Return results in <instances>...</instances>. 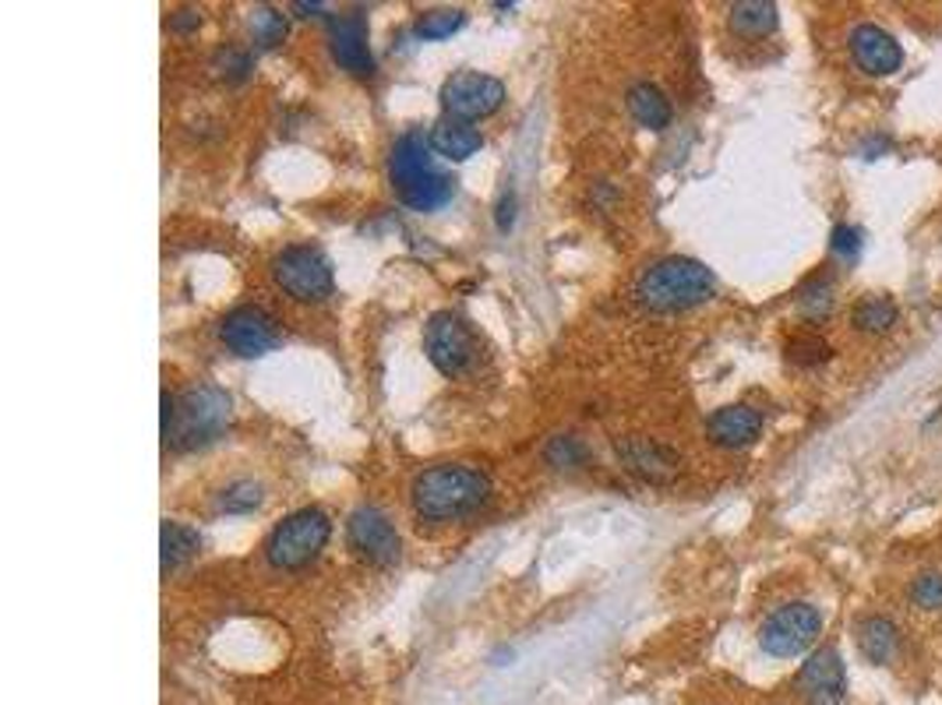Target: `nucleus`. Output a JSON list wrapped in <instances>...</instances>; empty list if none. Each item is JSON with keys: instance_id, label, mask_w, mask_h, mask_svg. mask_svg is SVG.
<instances>
[{"instance_id": "16", "label": "nucleus", "mask_w": 942, "mask_h": 705, "mask_svg": "<svg viewBox=\"0 0 942 705\" xmlns=\"http://www.w3.org/2000/svg\"><path fill=\"white\" fill-rule=\"evenodd\" d=\"M428 138H431V149L448 163H467L470 155L481 152V131H476L473 124L456 120V117H442L431 127Z\"/></svg>"}, {"instance_id": "8", "label": "nucleus", "mask_w": 942, "mask_h": 705, "mask_svg": "<svg viewBox=\"0 0 942 705\" xmlns=\"http://www.w3.org/2000/svg\"><path fill=\"white\" fill-rule=\"evenodd\" d=\"M219 338L230 352H237V357L255 360V357H265V352H272L279 343H283V329H279V321L265 307L244 304V307H233L230 315L222 318Z\"/></svg>"}, {"instance_id": "30", "label": "nucleus", "mask_w": 942, "mask_h": 705, "mask_svg": "<svg viewBox=\"0 0 942 705\" xmlns=\"http://www.w3.org/2000/svg\"><path fill=\"white\" fill-rule=\"evenodd\" d=\"M829 247H833V254H840V258L854 261L857 251H862V230H854V226H833V236H829Z\"/></svg>"}, {"instance_id": "1", "label": "nucleus", "mask_w": 942, "mask_h": 705, "mask_svg": "<svg viewBox=\"0 0 942 705\" xmlns=\"http://www.w3.org/2000/svg\"><path fill=\"white\" fill-rule=\"evenodd\" d=\"M389 177L396 197L413 211H434L456 194V177L434 166V149L424 131H406L396 138L389 155Z\"/></svg>"}, {"instance_id": "29", "label": "nucleus", "mask_w": 942, "mask_h": 705, "mask_svg": "<svg viewBox=\"0 0 942 705\" xmlns=\"http://www.w3.org/2000/svg\"><path fill=\"white\" fill-rule=\"evenodd\" d=\"M829 349L823 338H815V335H801V338H794L791 346H787V357L791 360H798V363H823V360H829Z\"/></svg>"}, {"instance_id": "25", "label": "nucleus", "mask_w": 942, "mask_h": 705, "mask_svg": "<svg viewBox=\"0 0 942 705\" xmlns=\"http://www.w3.org/2000/svg\"><path fill=\"white\" fill-rule=\"evenodd\" d=\"M258 504H262V487L255 479H237V484H230L219 493V512H227V515H247V512H255Z\"/></svg>"}, {"instance_id": "21", "label": "nucleus", "mask_w": 942, "mask_h": 705, "mask_svg": "<svg viewBox=\"0 0 942 705\" xmlns=\"http://www.w3.org/2000/svg\"><path fill=\"white\" fill-rule=\"evenodd\" d=\"M163 572L170 575V572H177L180 564H188L194 554H199V547H202V536L194 533L191 526H184V522H170L166 518L163 522Z\"/></svg>"}, {"instance_id": "11", "label": "nucleus", "mask_w": 942, "mask_h": 705, "mask_svg": "<svg viewBox=\"0 0 942 705\" xmlns=\"http://www.w3.org/2000/svg\"><path fill=\"white\" fill-rule=\"evenodd\" d=\"M346 540L364 561L378 564V568L399 561V533L392 526V518L378 508H357L346 518Z\"/></svg>"}, {"instance_id": "27", "label": "nucleus", "mask_w": 942, "mask_h": 705, "mask_svg": "<svg viewBox=\"0 0 942 705\" xmlns=\"http://www.w3.org/2000/svg\"><path fill=\"white\" fill-rule=\"evenodd\" d=\"M547 462L558 465V470H572V465H583L586 462V445L575 441V437H555L551 445H547Z\"/></svg>"}, {"instance_id": "33", "label": "nucleus", "mask_w": 942, "mask_h": 705, "mask_svg": "<svg viewBox=\"0 0 942 705\" xmlns=\"http://www.w3.org/2000/svg\"><path fill=\"white\" fill-rule=\"evenodd\" d=\"M512 226V197L509 202H501V208H498V230H509Z\"/></svg>"}, {"instance_id": "14", "label": "nucleus", "mask_w": 942, "mask_h": 705, "mask_svg": "<svg viewBox=\"0 0 942 705\" xmlns=\"http://www.w3.org/2000/svg\"><path fill=\"white\" fill-rule=\"evenodd\" d=\"M332 56L340 61L343 70L357 78L374 75V56L368 47V25L360 14H346V18L332 22Z\"/></svg>"}, {"instance_id": "23", "label": "nucleus", "mask_w": 942, "mask_h": 705, "mask_svg": "<svg viewBox=\"0 0 942 705\" xmlns=\"http://www.w3.org/2000/svg\"><path fill=\"white\" fill-rule=\"evenodd\" d=\"M251 36L262 50H272L287 39V14L276 8H255L251 11Z\"/></svg>"}, {"instance_id": "3", "label": "nucleus", "mask_w": 942, "mask_h": 705, "mask_svg": "<svg viewBox=\"0 0 942 705\" xmlns=\"http://www.w3.org/2000/svg\"><path fill=\"white\" fill-rule=\"evenodd\" d=\"M491 493V484L473 465H431L410 487L413 512L428 522H448L476 512Z\"/></svg>"}, {"instance_id": "17", "label": "nucleus", "mask_w": 942, "mask_h": 705, "mask_svg": "<svg viewBox=\"0 0 942 705\" xmlns=\"http://www.w3.org/2000/svg\"><path fill=\"white\" fill-rule=\"evenodd\" d=\"M618 456L628 462V470H636L646 479H671L678 473V459L667 448L646 441V437H628V441L618 445Z\"/></svg>"}, {"instance_id": "18", "label": "nucleus", "mask_w": 942, "mask_h": 705, "mask_svg": "<svg viewBox=\"0 0 942 705\" xmlns=\"http://www.w3.org/2000/svg\"><path fill=\"white\" fill-rule=\"evenodd\" d=\"M857 649H862V656L868 663H876V667L890 663L896 656V649H900L896 625L890 617H882V614L862 617V620H857Z\"/></svg>"}, {"instance_id": "32", "label": "nucleus", "mask_w": 942, "mask_h": 705, "mask_svg": "<svg viewBox=\"0 0 942 705\" xmlns=\"http://www.w3.org/2000/svg\"><path fill=\"white\" fill-rule=\"evenodd\" d=\"M199 25H202V14H199V11H191V8L177 11L174 18H170V28H174V33H191V28H199Z\"/></svg>"}, {"instance_id": "34", "label": "nucleus", "mask_w": 942, "mask_h": 705, "mask_svg": "<svg viewBox=\"0 0 942 705\" xmlns=\"http://www.w3.org/2000/svg\"><path fill=\"white\" fill-rule=\"evenodd\" d=\"M293 11H301L304 18H307V14H318V11H321V4H293Z\"/></svg>"}, {"instance_id": "28", "label": "nucleus", "mask_w": 942, "mask_h": 705, "mask_svg": "<svg viewBox=\"0 0 942 705\" xmlns=\"http://www.w3.org/2000/svg\"><path fill=\"white\" fill-rule=\"evenodd\" d=\"M833 286H829L826 275H815L805 282V290H801V307L809 310V315H823V310H829V304H833Z\"/></svg>"}, {"instance_id": "6", "label": "nucleus", "mask_w": 942, "mask_h": 705, "mask_svg": "<svg viewBox=\"0 0 942 705\" xmlns=\"http://www.w3.org/2000/svg\"><path fill=\"white\" fill-rule=\"evenodd\" d=\"M272 279L279 290L301 304H321L332 296V265L318 247L307 244L279 251L272 258Z\"/></svg>"}, {"instance_id": "2", "label": "nucleus", "mask_w": 942, "mask_h": 705, "mask_svg": "<svg viewBox=\"0 0 942 705\" xmlns=\"http://www.w3.org/2000/svg\"><path fill=\"white\" fill-rule=\"evenodd\" d=\"M230 423V399L216 385L163 395V445L174 451H194L213 445Z\"/></svg>"}, {"instance_id": "20", "label": "nucleus", "mask_w": 942, "mask_h": 705, "mask_svg": "<svg viewBox=\"0 0 942 705\" xmlns=\"http://www.w3.org/2000/svg\"><path fill=\"white\" fill-rule=\"evenodd\" d=\"M777 4L769 0H741V4L730 8V28L738 36H749V39H763L777 28Z\"/></svg>"}, {"instance_id": "19", "label": "nucleus", "mask_w": 942, "mask_h": 705, "mask_svg": "<svg viewBox=\"0 0 942 705\" xmlns=\"http://www.w3.org/2000/svg\"><path fill=\"white\" fill-rule=\"evenodd\" d=\"M628 113L646 131H664L671 124V99L650 81H639L628 89Z\"/></svg>"}, {"instance_id": "24", "label": "nucleus", "mask_w": 942, "mask_h": 705, "mask_svg": "<svg viewBox=\"0 0 942 705\" xmlns=\"http://www.w3.org/2000/svg\"><path fill=\"white\" fill-rule=\"evenodd\" d=\"M462 22H467V14H462L459 8H438V11H428V14H420V22H417V36H420V39H448L453 33H459Z\"/></svg>"}, {"instance_id": "9", "label": "nucleus", "mask_w": 942, "mask_h": 705, "mask_svg": "<svg viewBox=\"0 0 942 705\" xmlns=\"http://www.w3.org/2000/svg\"><path fill=\"white\" fill-rule=\"evenodd\" d=\"M438 99L448 117L470 124L491 117L505 103V85L491 75H481V70H456L453 78H445Z\"/></svg>"}, {"instance_id": "13", "label": "nucleus", "mask_w": 942, "mask_h": 705, "mask_svg": "<svg viewBox=\"0 0 942 705\" xmlns=\"http://www.w3.org/2000/svg\"><path fill=\"white\" fill-rule=\"evenodd\" d=\"M798 688L815 705H840L848 695V670H843V659L837 649H815L805 659V667L798 670Z\"/></svg>"}, {"instance_id": "7", "label": "nucleus", "mask_w": 942, "mask_h": 705, "mask_svg": "<svg viewBox=\"0 0 942 705\" xmlns=\"http://www.w3.org/2000/svg\"><path fill=\"white\" fill-rule=\"evenodd\" d=\"M823 631V614L812 603H784L777 606L759 628V645L763 653L777 659H794L805 656L809 649L819 642Z\"/></svg>"}, {"instance_id": "15", "label": "nucleus", "mask_w": 942, "mask_h": 705, "mask_svg": "<svg viewBox=\"0 0 942 705\" xmlns=\"http://www.w3.org/2000/svg\"><path fill=\"white\" fill-rule=\"evenodd\" d=\"M706 431L713 437V445H721V448H749L755 437L763 434V413L744 402L724 406L710 416Z\"/></svg>"}, {"instance_id": "31", "label": "nucleus", "mask_w": 942, "mask_h": 705, "mask_svg": "<svg viewBox=\"0 0 942 705\" xmlns=\"http://www.w3.org/2000/svg\"><path fill=\"white\" fill-rule=\"evenodd\" d=\"M216 64H222V67H227V70H222V75H227V78H233V81H241V78L247 75V70H251V61H247L244 53H237V50H230V53H219V61H216Z\"/></svg>"}, {"instance_id": "10", "label": "nucleus", "mask_w": 942, "mask_h": 705, "mask_svg": "<svg viewBox=\"0 0 942 705\" xmlns=\"http://www.w3.org/2000/svg\"><path fill=\"white\" fill-rule=\"evenodd\" d=\"M424 352L434 363V371L445 377H456L473 363V335L456 315L438 310V315H431V321L424 324Z\"/></svg>"}, {"instance_id": "22", "label": "nucleus", "mask_w": 942, "mask_h": 705, "mask_svg": "<svg viewBox=\"0 0 942 705\" xmlns=\"http://www.w3.org/2000/svg\"><path fill=\"white\" fill-rule=\"evenodd\" d=\"M896 318H900V310L890 296H865L851 315L857 332H886V329H893Z\"/></svg>"}, {"instance_id": "5", "label": "nucleus", "mask_w": 942, "mask_h": 705, "mask_svg": "<svg viewBox=\"0 0 942 705\" xmlns=\"http://www.w3.org/2000/svg\"><path fill=\"white\" fill-rule=\"evenodd\" d=\"M332 536V522L321 508H301V512L287 515L272 536L265 540V557H269L272 568H304L307 561H315L321 554V547L329 543Z\"/></svg>"}, {"instance_id": "26", "label": "nucleus", "mask_w": 942, "mask_h": 705, "mask_svg": "<svg viewBox=\"0 0 942 705\" xmlns=\"http://www.w3.org/2000/svg\"><path fill=\"white\" fill-rule=\"evenodd\" d=\"M911 600L918 603L921 611H942V572H925L914 578Z\"/></svg>"}, {"instance_id": "12", "label": "nucleus", "mask_w": 942, "mask_h": 705, "mask_svg": "<svg viewBox=\"0 0 942 705\" xmlns=\"http://www.w3.org/2000/svg\"><path fill=\"white\" fill-rule=\"evenodd\" d=\"M848 47H851L854 64L871 78H890L904 67V50H900V42L886 33V28L871 25V22L854 25Z\"/></svg>"}, {"instance_id": "4", "label": "nucleus", "mask_w": 942, "mask_h": 705, "mask_svg": "<svg viewBox=\"0 0 942 705\" xmlns=\"http://www.w3.org/2000/svg\"><path fill=\"white\" fill-rule=\"evenodd\" d=\"M716 293V279L702 261L696 258H664L650 265L636 282V296L639 304L650 310H688L706 304Z\"/></svg>"}]
</instances>
